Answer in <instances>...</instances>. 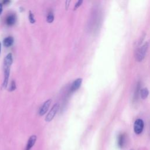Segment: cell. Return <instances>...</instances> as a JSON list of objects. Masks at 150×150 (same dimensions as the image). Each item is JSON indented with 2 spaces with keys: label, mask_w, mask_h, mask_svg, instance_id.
<instances>
[{
  "label": "cell",
  "mask_w": 150,
  "mask_h": 150,
  "mask_svg": "<svg viewBox=\"0 0 150 150\" xmlns=\"http://www.w3.org/2000/svg\"><path fill=\"white\" fill-rule=\"evenodd\" d=\"M54 20V15L52 12H49L48 13L47 18H46V21L48 23H52Z\"/></svg>",
  "instance_id": "cell-12"
},
{
  "label": "cell",
  "mask_w": 150,
  "mask_h": 150,
  "mask_svg": "<svg viewBox=\"0 0 150 150\" xmlns=\"http://www.w3.org/2000/svg\"><path fill=\"white\" fill-rule=\"evenodd\" d=\"M81 83H82V79L78 78V79H76L71 85L70 91L74 92L75 91L78 90L79 88V87H80Z\"/></svg>",
  "instance_id": "cell-6"
},
{
  "label": "cell",
  "mask_w": 150,
  "mask_h": 150,
  "mask_svg": "<svg viewBox=\"0 0 150 150\" xmlns=\"http://www.w3.org/2000/svg\"><path fill=\"white\" fill-rule=\"evenodd\" d=\"M144 123L142 119H137L135 120L134 124V131L135 134H140L144 129Z\"/></svg>",
  "instance_id": "cell-4"
},
{
  "label": "cell",
  "mask_w": 150,
  "mask_h": 150,
  "mask_svg": "<svg viewBox=\"0 0 150 150\" xmlns=\"http://www.w3.org/2000/svg\"><path fill=\"white\" fill-rule=\"evenodd\" d=\"M14 40L13 37L12 36H8L6 38H5L4 40H3V45L5 47H9L11 46H12Z\"/></svg>",
  "instance_id": "cell-10"
},
{
  "label": "cell",
  "mask_w": 150,
  "mask_h": 150,
  "mask_svg": "<svg viewBox=\"0 0 150 150\" xmlns=\"http://www.w3.org/2000/svg\"><path fill=\"white\" fill-rule=\"evenodd\" d=\"M126 137L124 134H120L117 137V145L120 148H122L125 146Z\"/></svg>",
  "instance_id": "cell-7"
},
{
  "label": "cell",
  "mask_w": 150,
  "mask_h": 150,
  "mask_svg": "<svg viewBox=\"0 0 150 150\" xmlns=\"http://www.w3.org/2000/svg\"><path fill=\"white\" fill-rule=\"evenodd\" d=\"M1 42H0V53H1Z\"/></svg>",
  "instance_id": "cell-17"
},
{
  "label": "cell",
  "mask_w": 150,
  "mask_h": 150,
  "mask_svg": "<svg viewBox=\"0 0 150 150\" xmlns=\"http://www.w3.org/2000/svg\"><path fill=\"white\" fill-rule=\"evenodd\" d=\"M59 104L58 103H56L53 105L51 110H50V111L49 112V113L46 117L45 121L46 122H50L53 119L57 110H59Z\"/></svg>",
  "instance_id": "cell-3"
},
{
  "label": "cell",
  "mask_w": 150,
  "mask_h": 150,
  "mask_svg": "<svg viewBox=\"0 0 150 150\" xmlns=\"http://www.w3.org/2000/svg\"><path fill=\"white\" fill-rule=\"evenodd\" d=\"M13 62V57L12 53H8L4 58V81L2 84V88H5L8 83V80L9 77V74H10V69L11 66Z\"/></svg>",
  "instance_id": "cell-1"
},
{
  "label": "cell",
  "mask_w": 150,
  "mask_h": 150,
  "mask_svg": "<svg viewBox=\"0 0 150 150\" xmlns=\"http://www.w3.org/2000/svg\"><path fill=\"white\" fill-rule=\"evenodd\" d=\"M83 3V1H81V0H80V1H77V2H76V5H75V6H74V10H76L77 8H78L80 5H81V4Z\"/></svg>",
  "instance_id": "cell-15"
},
{
  "label": "cell",
  "mask_w": 150,
  "mask_h": 150,
  "mask_svg": "<svg viewBox=\"0 0 150 150\" xmlns=\"http://www.w3.org/2000/svg\"><path fill=\"white\" fill-rule=\"evenodd\" d=\"M28 18H29V21L30 23H34L35 22V18H34V15L30 11H29Z\"/></svg>",
  "instance_id": "cell-13"
},
{
  "label": "cell",
  "mask_w": 150,
  "mask_h": 150,
  "mask_svg": "<svg viewBox=\"0 0 150 150\" xmlns=\"http://www.w3.org/2000/svg\"><path fill=\"white\" fill-rule=\"evenodd\" d=\"M16 83L15 82L14 80H12L11 82V84L10 85V87L9 88V91H12L13 90H15L16 89Z\"/></svg>",
  "instance_id": "cell-14"
},
{
  "label": "cell",
  "mask_w": 150,
  "mask_h": 150,
  "mask_svg": "<svg viewBox=\"0 0 150 150\" xmlns=\"http://www.w3.org/2000/svg\"><path fill=\"white\" fill-rule=\"evenodd\" d=\"M16 21V17L14 14H10L9 15L5 20L6 24L8 26H12L13 25Z\"/></svg>",
  "instance_id": "cell-9"
},
{
  "label": "cell",
  "mask_w": 150,
  "mask_h": 150,
  "mask_svg": "<svg viewBox=\"0 0 150 150\" xmlns=\"http://www.w3.org/2000/svg\"><path fill=\"white\" fill-rule=\"evenodd\" d=\"M139 93H140V96H141V98L142 99H145L148 97V96L149 94V91L146 88H144L140 90Z\"/></svg>",
  "instance_id": "cell-11"
},
{
  "label": "cell",
  "mask_w": 150,
  "mask_h": 150,
  "mask_svg": "<svg viewBox=\"0 0 150 150\" xmlns=\"http://www.w3.org/2000/svg\"><path fill=\"white\" fill-rule=\"evenodd\" d=\"M36 139H37V137L35 135L30 137V138L28 139L25 150H30L32 149V148L33 147V146L35 145V144L36 141Z\"/></svg>",
  "instance_id": "cell-8"
},
{
  "label": "cell",
  "mask_w": 150,
  "mask_h": 150,
  "mask_svg": "<svg viewBox=\"0 0 150 150\" xmlns=\"http://www.w3.org/2000/svg\"><path fill=\"white\" fill-rule=\"evenodd\" d=\"M2 4L0 3V14L2 13Z\"/></svg>",
  "instance_id": "cell-16"
},
{
  "label": "cell",
  "mask_w": 150,
  "mask_h": 150,
  "mask_svg": "<svg viewBox=\"0 0 150 150\" xmlns=\"http://www.w3.org/2000/svg\"><path fill=\"white\" fill-rule=\"evenodd\" d=\"M51 103H52L51 99H49L43 103V104L42 105V106L40 107L39 111V115L42 116L47 111Z\"/></svg>",
  "instance_id": "cell-5"
},
{
  "label": "cell",
  "mask_w": 150,
  "mask_h": 150,
  "mask_svg": "<svg viewBox=\"0 0 150 150\" xmlns=\"http://www.w3.org/2000/svg\"><path fill=\"white\" fill-rule=\"evenodd\" d=\"M148 47V43L146 42L137 50V53L135 55V58L137 61L141 62L143 60V59L144 58L146 54Z\"/></svg>",
  "instance_id": "cell-2"
}]
</instances>
